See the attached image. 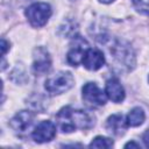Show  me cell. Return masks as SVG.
Returning a JSON list of instances; mask_svg holds the SVG:
<instances>
[{
	"mask_svg": "<svg viewBox=\"0 0 149 149\" xmlns=\"http://www.w3.org/2000/svg\"><path fill=\"white\" fill-rule=\"evenodd\" d=\"M127 127H128L127 119L122 114H113L106 121V129L108 130V133L115 136L123 135L126 133Z\"/></svg>",
	"mask_w": 149,
	"mask_h": 149,
	"instance_id": "cell-11",
	"label": "cell"
},
{
	"mask_svg": "<svg viewBox=\"0 0 149 149\" xmlns=\"http://www.w3.org/2000/svg\"><path fill=\"white\" fill-rule=\"evenodd\" d=\"M144 112L141 107H134L127 115V122H128V126H132V127H137L143 123L144 121Z\"/></svg>",
	"mask_w": 149,
	"mask_h": 149,
	"instance_id": "cell-13",
	"label": "cell"
},
{
	"mask_svg": "<svg viewBox=\"0 0 149 149\" xmlns=\"http://www.w3.org/2000/svg\"><path fill=\"white\" fill-rule=\"evenodd\" d=\"M100 2H102V3H111V2H113L114 0H99Z\"/></svg>",
	"mask_w": 149,
	"mask_h": 149,
	"instance_id": "cell-19",
	"label": "cell"
},
{
	"mask_svg": "<svg viewBox=\"0 0 149 149\" xmlns=\"http://www.w3.org/2000/svg\"><path fill=\"white\" fill-rule=\"evenodd\" d=\"M88 49V44L85 40H83L80 36H77L73 41V44L71 45V49L68 52V62L72 66H77L79 63L83 62L84 55L86 50Z\"/></svg>",
	"mask_w": 149,
	"mask_h": 149,
	"instance_id": "cell-8",
	"label": "cell"
},
{
	"mask_svg": "<svg viewBox=\"0 0 149 149\" xmlns=\"http://www.w3.org/2000/svg\"><path fill=\"white\" fill-rule=\"evenodd\" d=\"M125 148H140V144L136 143V142H134V141H132V142L126 143L125 144Z\"/></svg>",
	"mask_w": 149,
	"mask_h": 149,
	"instance_id": "cell-18",
	"label": "cell"
},
{
	"mask_svg": "<svg viewBox=\"0 0 149 149\" xmlns=\"http://www.w3.org/2000/svg\"><path fill=\"white\" fill-rule=\"evenodd\" d=\"M34 123V114L30 111H20L10 120L9 125L16 133L23 134L30 129Z\"/></svg>",
	"mask_w": 149,
	"mask_h": 149,
	"instance_id": "cell-6",
	"label": "cell"
},
{
	"mask_svg": "<svg viewBox=\"0 0 149 149\" xmlns=\"http://www.w3.org/2000/svg\"><path fill=\"white\" fill-rule=\"evenodd\" d=\"M81 63L87 70L95 71V70H99L105 64V56L102 51H100L99 49L88 48L84 55Z\"/></svg>",
	"mask_w": 149,
	"mask_h": 149,
	"instance_id": "cell-10",
	"label": "cell"
},
{
	"mask_svg": "<svg viewBox=\"0 0 149 149\" xmlns=\"http://www.w3.org/2000/svg\"><path fill=\"white\" fill-rule=\"evenodd\" d=\"M50 68H51V59L49 52L42 47L36 48L34 50V62H33V69L35 73L43 74L48 72Z\"/></svg>",
	"mask_w": 149,
	"mask_h": 149,
	"instance_id": "cell-9",
	"label": "cell"
},
{
	"mask_svg": "<svg viewBox=\"0 0 149 149\" xmlns=\"http://www.w3.org/2000/svg\"><path fill=\"white\" fill-rule=\"evenodd\" d=\"M56 135V126L51 121L40 122L33 130V139L37 143H44L51 141Z\"/></svg>",
	"mask_w": 149,
	"mask_h": 149,
	"instance_id": "cell-7",
	"label": "cell"
},
{
	"mask_svg": "<svg viewBox=\"0 0 149 149\" xmlns=\"http://www.w3.org/2000/svg\"><path fill=\"white\" fill-rule=\"evenodd\" d=\"M83 100L90 107H99L106 104V94L95 83H86L83 86Z\"/></svg>",
	"mask_w": 149,
	"mask_h": 149,
	"instance_id": "cell-4",
	"label": "cell"
},
{
	"mask_svg": "<svg viewBox=\"0 0 149 149\" xmlns=\"http://www.w3.org/2000/svg\"><path fill=\"white\" fill-rule=\"evenodd\" d=\"M112 147H113V141L104 136H97L90 143V148H112Z\"/></svg>",
	"mask_w": 149,
	"mask_h": 149,
	"instance_id": "cell-14",
	"label": "cell"
},
{
	"mask_svg": "<svg viewBox=\"0 0 149 149\" xmlns=\"http://www.w3.org/2000/svg\"><path fill=\"white\" fill-rule=\"evenodd\" d=\"M106 95L114 102H121L125 99V90L116 78L106 81Z\"/></svg>",
	"mask_w": 149,
	"mask_h": 149,
	"instance_id": "cell-12",
	"label": "cell"
},
{
	"mask_svg": "<svg viewBox=\"0 0 149 149\" xmlns=\"http://www.w3.org/2000/svg\"><path fill=\"white\" fill-rule=\"evenodd\" d=\"M8 47H9V44L7 43V41H6L5 38H2V40H1V52H2V57L5 56L6 51L8 50Z\"/></svg>",
	"mask_w": 149,
	"mask_h": 149,
	"instance_id": "cell-16",
	"label": "cell"
},
{
	"mask_svg": "<svg viewBox=\"0 0 149 149\" xmlns=\"http://www.w3.org/2000/svg\"><path fill=\"white\" fill-rule=\"evenodd\" d=\"M133 5L139 13L149 16V0H133Z\"/></svg>",
	"mask_w": 149,
	"mask_h": 149,
	"instance_id": "cell-15",
	"label": "cell"
},
{
	"mask_svg": "<svg viewBox=\"0 0 149 149\" xmlns=\"http://www.w3.org/2000/svg\"><path fill=\"white\" fill-rule=\"evenodd\" d=\"M56 122L62 133H72L76 129L91 128L94 125V118L85 111L65 106L57 113Z\"/></svg>",
	"mask_w": 149,
	"mask_h": 149,
	"instance_id": "cell-1",
	"label": "cell"
},
{
	"mask_svg": "<svg viewBox=\"0 0 149 149\" xmlns=\"http://www.w3.org/2000/svg\"><path fill=\"white\" fill-rule=\"evenodd\" d=\"M74 84L73 76L68 71H59L51 77H49L45 80V90L55 95V94H62L66 91H69Z\"/></svg>",
	"mask_w": 149,
	"mask_h": 149,
	"instance_id": "cell-2",
	"label": "cell"
},
{
	"mask_svg": "<svg viewBox=\"0 0 149 149\" xmlns=\"http://www.w3.org/2000/svg\"><path fill=\"white\" fill-rule=\"evenodd\" d=\"M142 140H143V143H144V146H146L147 148H149V129H147V130H146V133L143 134V137H142Z\"/></svg>",
	"mask_w": 149,
	"mask_h": 149,
	"instance_id": "cell-17",
	"label": "cell"
},
{
	"mask_svg": "<svg viewBox=\"0 0 149 149\" xmlns=\"http://www.w3.org/2000/svg\"><path fill=\"white\" fill-rule=\"evenodd\" d=\"M148 81H149V78H148Z\"/></svg>",
	"mask_w": 149,
	"mask_h": 149,
	"instance_id": "cell-20",
	"label": "cell"
},
{
	"mask_svg": "<svg viewBox=\"0 0 149 149\" xmlns=\"http://www.w3.org/2000/svg\"><path fill=\"white\" fill-rule=\"evenodd\" d=\"M111 49V55L119 64L123 66H130V64H134V55L128 44L123 45L122 42H116Z\"/></svg>",
	"mask_w": 149,
	"mask_h": 149,
	"instance_id": "cell-5",
	"label": "cell"
},
{
	"mask_svg": "<svg viewBox=\"0 0 149 149\" xmlns=\"http://www.w3.org/2000/svg\"><path fill=\"white\" fill-rule=\"evenodd\" d=\"M24 14L33 27H42L48 22L51 15V7L47 2H36L30 5Z\"/></svg>",
	"mask_w": 149,
	"mask_h": 149,
	"instance_id": "cell-3",
	"label": "cell"
}]
</instances>
